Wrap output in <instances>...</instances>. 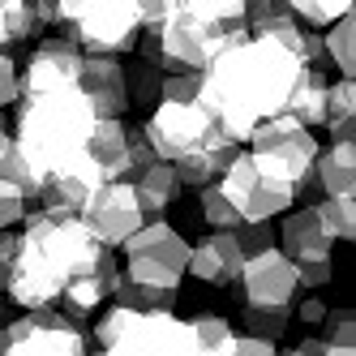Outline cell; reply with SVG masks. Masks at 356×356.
Masks as SVG:
<instances>
[{
    "mask_svg": "<svg viewBox=\"0 0 356 356\" xmlns=\"http://www.w3.org/2000/svg\"><path fill=\"white\" fill-rule=\"evenodd\" d=\"M300 73H305V65L292 52L262 43V39H245L211 60V69L202 73L197 104L241 146V142H249V134L262 120L284 116Z\"/></svg>",
    "mask_w": 356,
    "mask_h": 356,
    "instance_id": "obj_1",
    "label": "cell"
},
{
    "mask_svg": "<svg viewBox=\"0 0 356 356\" xmlns=\"http://www.w3.org/2000/svg\"><path fill=\"white\" fill-rule=\"evenodd\" d=\"M26 227L17 232V249L9 262L5 296L26 314L56 309L73 279L90 275L112 249H104L78 215L60 211H26Z\"/></svg>",
    "mask_w": 356,
    "mask_h": 356,
    "instance_id": "obj_2",
    "label": "cell"
},
{
    "mask_svg": "<svg viewBox=\"0 0 356 356\" xmlns=\"http://www.w3.org/2000/svg\"><path fill=\"white\" fill-rule=\"evenodd\" d=\"M245 39V0H172L168 22L138 56L159 73H207L215 56Z\"/></svg>",
    "mask_w": 356,
    "mask_h": 356,
    "instance_id": "obj_3",
    "label": "cell"
},
{
    "mask_svg": "<svg viewBox=\"0 0 356 356\" xmlns=\"http://www.w3.org/2000/svg\"><path fill=\"white\" fill-rule=\"evenodd\" d=\"M95 120L99 116L78 86L56 90V95H39V99H17V134L9 138V146L31 163L35 181L43 189V181L52 172L86 159V142L95 134Z\"/></svg>",
    "mask_w": 356,
    "mask_h": 356,
    "instance_id": "obj_4",
    "label": "cell"
},
{
    "mask_svg": "<svg viewBox=\"0 0 356 356\" xmlns=\"http://www.w3.org/2000/svg\"><path fill=\"white\" fill-rule=\"evenodd\" d=\"M56 39L73 43L82 56H124L138 47L142 17L138 0H56Z\"/></svg>",
    "mask_w": 356,
    "mask_h": 356,
    "instance_id": "obj_5",
    "label": "cell"
},
{
    "mask_svg": "<svg viewBox=\"0 0 356 356\" xmlns=\"http://www.w3.org/2000/svg\"><path fill=\"white\" fill-rule=\"evenodd\" d=\"M95 339L104 356H202L193 326L176 314H129L112 305L95 318Z\"/></svg>",
    "mask_w": 356,
    "mask_h": 356,
    "instance_id": "obj_6",
    "label": "cell"
},
{
    "mask_svg": "<svg viewBox=\"0 0 356 356\" xmlns=\"http://www.w3.org/2000/svg\"><path fill=\"white\" fill-rule=\"evenodd\" d=\"M219 189L245 223H270L275 215L292 211V202L300 197L288 168H279L275 159L258 155V150H241L219 176Z\"/></svg>",
    "mask_w": 356,
    "mask_h": 356,
    "instance_id": "obj_7",
    "label": "cell"
},
{
    "mask_svg": "<svg viewBox=\"0 0 356 356\" xmlns=\"http://www.w3.org/2000/svg\"><path fill=\"white\" fill-rule=\"evenodd\" d=\"M142 129L155 146V159L168 168L185 163L193 155H207V150H219V146H236L202 104H155Z\"/></svg>",
    "mask_w": 356,
    "mask_h": 356,
    "instance_id": "obj_8",
    "label": "cell"
},
{
    "mask_svg": "<svg viewBox=\"0 0 356 356\" xmlns=\"http://www.w3.org/2000/svg\"><path fill=\"white\" fill-rule=\"evenodd\" d=\"M0 356H86V330L60 309H39L0 326Z\"/></svg>",
    "mask_w": 356,
    "mask_h": 356,
    "instance_id": "obj_9",
    "label": "cell"
},
{
    "mask_svg": "<svg viewBox=\"0 0 356 356\" xmlns=\"http://www.w3.org/2000/svg\"><path fill=\"white\" fill-rule=\"evenodd\" d=\"M296 292H300L296 266L279 249H266L258 258H249L232 284V296L245 309H292Z\"/></svg>",
    "mask_w": 356,
    "mask_h": 356,
    "instance_id": "obj_10",
    "label": "cell"
},
{
    "mask_svg": "<svg viewBox=\"0 0 356 356\" xmlns=\"http://www.w3.org/2000/svg\"><path fill=\"white\" fill-rule=\"evenodd\" d=\"M86 223V232L104 245V249H116L124 245L134 232H142V227L150 223L138 207V197H134V185L129 181H112V185H99V193L82 207L78 215Z\"/></svg>",
    "mask_w": 356,
    "mask_h": 356,
    "instance_id": "obj_11",
    "label": "cell"
},
{
    "mask_svg": "<svg viewBox=\"0 0 356 356\" xmlns=\"http://www.w3.org/2000/svg\"><path fill=\"white\" fill-rule=\"evenodd\" d=\"M249 146L258 150V155L275 159L279 168H288V176L296 181L300 193L309 189V172H314V159H318V142H314L309 129H300L292 116L262 120L258 129L249 134Z\"/></svg>",
    "mask_w": 356,
    "mask_h": 356,
    "instance_id": "obj_12",
    "label": "cell"
},
{
    "mask_svg": "<svg viewBox=\"0 0 356 356\" xmlns=\"http://www.w3.org/2000/svg\"><path fill=\"white\" fill-rule=\"evenodd\" d=\"M82 52L65 39H43L35 52L26 56V69L17 73V99H39V95H56L73 90L82 78Z\"/></svg>",
    "mask_w": 356,
    "mask_h": 356,
    "instance_id": "obj_13",
    "label": "cell"
},
{
    "mask_svg": "<svg viewBox=\"0 0 356 356\" xmlns=\"http://www.w3.org/2000/svg\"><path fill=\"white\" fill-rule=\"evenodd\" d=\"M78 90L86 95V104L95 108L99 120H120V112H129V95H124V65L112 56H86Z\"/></svg>",
    "mask_w": 356,
    "mask_h": 356,
    "instance_id": "obj_14",
    "label": "cell"
},
{
    "mask_svg": "<svg viewBox=\"0 0 356 356\" xmlns=\"http://www.w3.org/2000/svg\"><path fill=\"white\" fill-rule=\"evenodd\" d=\"M120 249H124L129 262H155V266H168L176 275H185V266H189V241L163 219H150L142 232H134Z\"/></svg>",
    "mask_w": 356,
    "mask_h": 356,
    "instance_id": "obj_15",
    "label": "cell"
},
{
    "mask_svg": "<svg viewBox=\"0 0 356 356\" xmlns=\"http://www.w3.org/2000/svg\"><path fill=\"white\" fill-rule=\"evenodd\" d=\"M245 266V253L236 245V232H211L207 241L189 245V266L202 284H236V275Z\"/></svg>",
    "mask_w": 356,
    "mask_h": 356,
    "instance_id": "obj_16",
    "label": "cell"
},
{
    "mask_svg": "<svg viewBox=\"0 0 356 356\" xmlns=\"http://www.w3.org/2000/svg\"><path fill=\"white\" fill-rule=\"evenodd\" d=\"M279 253L292 262V266H314V262H330V245L326 232L318 227V215L314 207H305V211H292L284 223H279Z\"/></svg>",
    "mask_w": 356,
    "mask_h": 356,
    "instance_id": "obj_17",
    "label": "cell"
},
{
    "mask_svg": "<svg viewBox=\"0 0 356 356\" xmlns=\"http://www.w3.org/2000/svg\"><path fill=\"white\" fill-rule=\"evenodd\" d=\"M309 181L326 197H356V142H330L318 150Z\"/></svg>",
    "mask_w": 356,
    "mask_h": 356,
    "instance_id": "obj_18",
    "label": "cell"
},
{
    "mask_svg": "<svg viewBox=\"0 0 356 356\" xmlns=\"http://www.w3.org/2000/svg\"><path fill=\"white\" fill-rule=\"evenodd\" d=\"M86 159L104 176V185L129 181V146H124V120H95V134L86 142Z\"/></svg>",
    "mask_w": 356,
    "mask_h": 356,
    "instance_id": "obj_19",
    "label": "cell"
},
{
    "mask_svg": "<svg viewBox=\"0 0 356 356\" xmlns=\"http://www.w3.org/2000/svg\"><path fill=\"white\" fill-rule=\"evenodd\" d=\"M112 279H116V258L108 253V258L99 262L90 275L73 279V284L65 288V296H60V314H65V318H73V322H82L86 314H95L99 305L112 296Z\"/></svg>",
    "mask_w": 356,
    "mask_h": 356,
    "instance_id": "obj_20",
    "label": "cell"
},
{
    "mask_svg": "<svg viewBox=\"0 0 356 356\" xmlns=\"http://www.w3.org/2000/svg\"><path fill=\"white\" fill-rule=\"evenodd\" d=\"M134 197H138V207L146 219H159L176 197H181V181H176V172L168 163H155V168H146L134 176Z\"/></svg>",
    "mask_w": 356,
    "mask_h": 356,
    "instance_id": "obj_21",
    "label": "cell"
},
{
    "mask_svg": "<svg viewBox=\"0 0 356 356\" xmlns=\"http://www.w3.org/2000/svg\"><path fill=\"white\" fill-rule=\"evenodd\" d=\"M326 86L330 82L322 78V73L305 69L300 82H296V90H292V99H288V108H284V116H292L300 129L314 134V124H322V116H326Z\"/></svg>",
    "mask_w": 356,
    "mask_h": 356,
    "instance_id": "obj_22",
    "label": "cell"
},
{
    "mask_svg": "<svg viewBox=\"0 0 356 356\" xmlns=\"http://www.w3.org/2000/svg\"><path fill=\"white\" fill-rule=\"evenodd\" d=\"M322 124L330 129V142H356V82L339 78L326 86V116Z\"/></svg>",
    "mask_w": 356,
    "mask_h": 356,
    "instance_id": "obj_23",
    "label": "cell"
},
{
    "mask_svg": "<svg viewBox=\"0 0 356 356\" xmlns=\"http://www.w3.org/2000/svg\"><path fill=\"white\" fill-rule=\"evenodd\" d=\"M43 31L39 0H0V52L9 43H26Z\"/></svg>",
    "mask_w": 356,
    "mask_h": 356,
    "instance_id": "obj_24",
    "label": "cell"
},
{
    "mask_svg": "<svg viewBox=\"0 0 356 356\" xmlns=\"http://www.w3.org/2000/svg\"><path fill=\"white\" fill-rule=\"evenodd\" d=\"M322 47H326V65H335L339 78L356 82V13H348L343 22H335V26L326 31Z\"/></svg>",
    "mask_w": 356,
    "mask_h": 356,
    "instance_id": "obj_25",
    "label": "cell"
},
{
    "mask_svg": "<svg viewBox=\"0 0 356 356\" xmlns=\"http://www.w3.org/2000/svg\"><path fill=\"white\" fill-rule=\"evenodd\" d=\"M314 215H318V227L326 232V241L335 245V241H356V197H322L318 207H314Z\"/></svg>",
    "mask_w": 356,
    "mask_h": 356,
    "instance_id": "obj_26",
    "label": "cell"
},
{
    "mask_svg": "<svg viewBox=\"0 0 356 356\" xmlns=\"http://www.w3.org/2000/svg\"><path fill=\"white\" fill-rule=\"evenodd\" d=\"M288 13L296 17V26L305 31H318V26H335V22H343L348 13H356L352 0H292Z\"/></svg>",
    "mask_w": 356,
    "mask_h": 356,
    "instance_id": "obj_27",
    "label": "cell"
},
{
    "mask_svg": "<svg viewBox=\"0 0 356 356\" xmlns=\"http://www.w3.org/2000/svg\"><path fill=\"white\" fill-rule=\"evenodd\" d=\"M163 78H168V73H159L155 65H146V60L138 56L129 69H124V95H129V104H138V108H150V112H155Z\"/></svg>",
    "mask_w": 356,
    "mask_h": 356,
    "instance_id": "obj_28",
    "label": "cell"
},
{
    "mask_svg": "<svg viewBox=\"0 0 356 356\" xmlns=\"http://www.w3.org/2000/svg\"><path fill=\"white\" fill-rule=\"evenodd\" d=\"M197 202H202V219H207L215 232H236V227L245 223V219L236 215V207L223 197L219 181H215V185H207V189H197Z\"/></svg>",
    "mask_w": 356,
    "mask_h": 356,
    "instance_id": "obj_29",
    "label": "cell"
},
{
    "mask_svg": "<svg viewBox=\"0 0 356 356\" xmlns=\"http://www.w3.org/2000/svg\"><path fill=\"white\" fill-rule=\"evenodd\" d=\"M288 322H292V309H245V335L279 343L284 330H288Z\"/></svg>",
    "mask_w": 356,
    "mask_h": 356,
    "instance_id": "obj_30",
    "label": "cell"
},
{
    "mask_svg": "<svg viewBox=\"0 0 356 356\" xmlns=\"http://www.w3.org/2000/svg\"><path fill=\"white\" fill-rule=\"evenodd\" d=\"M120 275L138 288H150V292H176L181 288V275L168 270V266H155V262H124Z\"/></svg>",
    "mask_w": 356,
    "mask_h": 356,
    "instance_id": "obj_31",
    "label": "cell"
},
{
    "mask_svg": "<svg viewBox=\"0 0 356 356\" xmlns=\"http://www.w3.org/2000/svg\"><path fill=\"white\" fill-rule=\"evenodd\" d=\"M326 335L322 343L326 348H356V314H352V305H339V309H326Z\"/></svg>",
    "mask_w": 356,
    "mask_h": 356,
    "instance_id": "obj_32",
    "label": "cell"
},
{
    "mask_svg": "<svg viewBox=\"0 0 356 356\" xmlns=\"http://www.w3.org/2000/svg\"><path fill=\"white\" fill-rule=\"evenodd\" d=\"M202 73H168L159 86V104H197Z\"/></svg>",
    "mask_w": 356,
    "mask_h": 356,
    "instance_id": "obj_33",
    "label": "cell"
},
{
    "mask_svg": "<svg viewBox=\"0 0 356 356\" xmlns=\"http://www.w3.org/2000/svg\"><path fill=\"white\" fill-rule=\"evenodd\" d=\"M124 146H129V181H134L138 172H146V168L159 163L155 159V146H150V138H146L142 124H124Z\"/></svg>",
    "mask_w": 356,
    "mask_h": 356,
    "instance_id": "obj_34",
    "label": "cell"
},
{
    "mask_svg": "<svg viewBox=\"0 0 356 356\" xmlns=\"http://www.w3.org/2000/svg\"><path fill=\"white\" fill-rule=\"evenodd\" d=\"M236 245H241V253H245V262L258 258V253H266V249H275L270 223H241V227H236Z\"/></svg>",
    "mask_w": 356,
    "mask_h": 356,
    "instance_id": "obj_35",
    "label": "cell"
},
{
    "mask_svg": "<svg viewBox=\"0 0 356 356\" xmlns=\"http://www.w3.org/2000/svg\"><path fill=\"white\" fill-rule=\"evenodd\" d=\"M22 219H26V197H22L13 185L0 181V232H9V227L22 223Z\"/></svg>",
    "mask_w": 356,
    "mask_h": 356,
    "instance_id": "obj_36",
    "label": "cell"
},
{
    "mask_svg": "<svg viewBox=\"0 0 356 356\" xmlns=\"http://www.w3.org/2000/svg\"><path fill=\"white\" fill-rule=\"evenodd\" d=\"M17 65L9 60V52H0V108H9L17 104Z\"/></svg>",
    "mask_w": 356,
    "mask_h": 356,
    "instance_id": "obj_37",
    "label": "cell"
},
{
    "mask_svg": "<svg viewBox=\"0 0 356 356\" xmlns=\"http://www.w3.org/2000/svg\"><path fill=\"white\" fill-rule=\"evenodd\" d=\"M296 279H300V288H326L330 279H335V266H330V262H314V266H296Z\"/></svg>",
    "mask_w": 356,
    "mask_h": 356,
    "instance_id": "obj_38",
    "label": "cell"
},
{
    "mask_svg": "<svg viewBox=\"0 0 356 356\" xmlns=\"http://www.w3.org/2000/svg\"><path fill=\"white\" fill-rule=\"evenodd\" d=\"M13 249H17V232H0V296L9 288V262H13Z\"/></svg>",
    "mask_w": 356,
    "mask_h": 356,
    "instance_id": "obj_39",
    "label": "cell"
},
{
    "mask_svg": "<svg viewBox=\"0 0 356 356\" xmlns=\"http://www.w3.org/2000/svg\"><path fill=\"white\" fill-rule=\"evenodd\" d=\"M236 356H279V348L253 335H236Z\"/></svg>",
    "mask_w": 356,
    "mask_h": 356,
    "instance_id": "obj_40",
    "label": "cell"
},
{
    "mask_svg": "<svg viewBox=\"0 0 356 356\" xmlns=\"http://www.w3.org/2000/svg\"><path fill=\"white\" fill-rule=\"evenodd\" d=\"M326 309H330V305H326V300H318V296H309V300H305V305H300V309H296V318H300V322H309V326H322V322H326Z\"/></svg>",
    "mask_w": 356,
    "mask_h": 356,
    "instance_id": "obj_41",
    "label": "cell"
},
{
    "mask_svg": "<svg viewBox=\"0 0 356 356\" xmlns=\"http://www.w3.org/2000/svg\"><path fill=\"white\" fill-rule=\"evenodd\" d=\"M284 356H326V343H322V335H309V339H300V343H292Z\"/></svg>",
    "mask_w": 356,
    "mask_h": 356,
    "instance_id": "obj_42",
    "label": "cell"
},
{
    "mask_svg": "<svg viewBox=\"0 0 356 356\" xmlns=\"http://www.w3.org/2000/svg\"><path fill=\"white\" fill-rule=\"evenodd\" d=\"M326 356H356V348H326Z\"/></svg>",
    "mask_w": 356,
    "mask_h": 356,
    "instance_id": "obj_43",
    "label": "cell"
},
{
    "mask_svg": "<svg viewBox=\"0 0 356 356\" xmlns=\"http://www.w3.org/2000/svg\"><path fill=\"white\" fill-rule=\"evenodd\" d=\"M5 150H9V134H5V124H0V159H5Z\"/></svg>",
    "mask_w": 356,
    "mask_h": 356,
    "instance_id": "obj_44",
    "label": "cell"
},
{
    "mask_svg": "<svg viewBox=\"0 0 356 356\" xmlns=\"http://www.w3.org/2000/svg\"><path fill=\"white\" fill-rule=\"evenodd\" d=\"M86 356H90V352H86ZM99 356H104V352H99Z\"/></svg>",
    "mask_w": 356,
    "mask_h": 356,
    "instance_id": "obj_45",
    "label": "cell"
},
{
    "mask_svg": "<svg viewBox=\"0 0 356 356\" xmlns=\"http://www.w3.org/2000/svg\"><path fill=\"white\" fill-rule=\"evenodd\" d=\"M0 314H5V309H0Z\"/></svg>",
    "mask_w": 356,
    "mask_h": 356,
    "instance_id": "obj_46",
    "label": "cell"
}]
</instances>
